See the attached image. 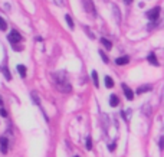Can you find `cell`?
I'll use <instances>...</instances> for the list:
<instances>
[{
    "label": "cell",
    "mask_w": 164,
    "mask_h": 157,
    "mask_svg": "<svg viewBox=\"0 0 164 157\" xmlns=\"http://www.w3.org/2000/svg\"><path fill=\"white\" fill-rule=\"evenodd\" d=\"M53 79H55L56 88L59 90V91H62V92H71V85H69V84H68V81H66L65 74H62V72L55 74V75H53Z\"/></svg>",
    "instance_id": "obj_1"
},
{
    "label": "cell",
    "mask_w": 164,
    "mask_h": 157,
    "mask_svg": "<svg viewBox=\"0 0 164 157\" xmlns=\"http://www.w3.org/2000/svg\"><path fill=\"white\" fill-rule=\"evenodd\" d=\"M160 12H161V9L158 7V6H156L154 9H151V10H148L147 12V17L150 20H157L158 16H160Z\"/></svg>",
    "instance_id": "obj_2"
},
{
    "label": "cell",
    "mask_w": 164,
    "mask_h": 157,
    "mask_svg": "<svg viewBox=\"0 0 164 157\" xmlns=\"http://www.w3.org/2000/svg\"><path fill=\"white\" fill-rule=\"evenodd\" d=\"M22 41V36H20V33L16 32V30H12L10 35H9V42L12 43V45H16L19 42Z\"/></svg>",
    "instance_id": "obj_3"
},
{
    "label": "cell",
    "mask_w": 164,
    "mask_h": 157,
    "mask_svg": "<svg viewBox=\"0 0 164 157\" xmlns=\"http://www.w3.org/2000/svg\"><path fill=\"white\" fill-rule=\"evenodd\" d=\"M7 144H9V141L6 137H1V138H0V150H1L3 154L7 153Z\"/></svg>",
    "instance_id": "obj_4"
},
{
    "label": "cell",
    "mask_w": 164,
    "mask_h": 157,
    "mask_svg": "<svg viewBox=\"0 0 164 157\" xmlns=\"http://www.w3.org/2000/svg\"><path fill=\"white\" fill-rule=\"evenodd\" d=\"M123 90H124V94H125V97H127V99H134V92L128 88V85H125V84H123Z\"/></svg>",
    "instance_id": "obj_5"
},
{
    "label": "cell",
    "mask_w": 164,
    "mask_h": 157,
    "mask_svg": "<svg viewBox=\"0 0 164 157\" xmlns=\"http://www.w3.org/2000/svg\"><path fill=\"white\" fill-rule=\"evenodd\" d=\"M128 61H130L128 56H121V58L115 59V64H117V65H125V64H128Z\"/></svg>",
    "instance_id": "obj_6"
},
{
    "label": "cell",
    "mask_w": 164,
    "mask_h": 157,
    "mask_svg": "<svg viewBox=\"0 0 164 157\" xmlns=\"http://www.w3.org/2000/svg\"><path fill=\"white\" fill-rule=\"evenodd\" d=\"M118 102H120L118 97H117L115 94H112V95L109 97V105H111V107H117V105H118Z\"/></svg>",
    "instance_id": "obj_7"
},
{
    "label": "cell",
    "mask_w": 164,
    "mask_h": 157,
    "mask_svg": "<svg viewBox=\"0 0 164 157\" xmlns=\"http://www.w3.org/2000/svg\"><path fill=\"white\" fill-rule=\"evenodd\" d=\"M83 6H85V9H86L88 12L95 13V10H94V7H92V1H91V0H85V1H83Z\"/></svg>",
    "instance_id": "obj_8"
},
{
    "label": "cell",
    "mask_w": 164,
    "mask_h": 157,
    "mask_svg": "<svg viewBox=\"0 0 164 157\" xmlns=\"http://www.w3.org/2000/svg\"><path fill=\"white\" fill-rule=\"evenodd\" d=\"M148 62L153 64L154 66H158V61H157V56L154 53H150V55H148Z\"/></svg>",
    "instance_id": "obj_9"
},
{
    "label": "cell",
    "mask_w": 164,
    "mask_h": 157,
    "mask_svg": "<svg viewBox=\"0 0 164 157\" xmlns=\"http://www.w3.org/2000/svg\"><path fill=\"white\" fill-rule=\"evenodd\" d=\"M17 71H19V74H20V76H22V78H25V76H26V66L17 65Z\"/></svg>",
    "instance_id": "obj_10"
},
{
    "label": "cell",
    "mask_w": 164,
    "mask_h": 157,
    "mask_svg": "<svg viewBox=\"0 0 164 157\" xmlns=\"http://www.w3.org/2000/svg\"><path fill=\"white\" fill-rule=\"evenodd\" d=\"M101 43H102L107 49H111V48H112V43L108 41V39H105V38H102V39H101Z\"/></svg>",
    "instance_id": "obj_11"
},
{
    "label": "cell",
    "mask_w": 164,
    "mask_h": 157,
    "mask_svg": "<svg viewBox=\"0 0 164 157\" xmlns=\"http://www.w3.org/2000/svg\"><path fill=\"white\" fill-rule=\"evenodd\" d=\"M105 85H107V88H112L114 87V81H112L111 76H105Z\"/></svg>",
    "instance_id": "obj_12"
},
{
    "label": "cell",
    "mask_w": 164,
    "mask_h": 157,
    "mask_svg": "<svg viewBox=\"0 0 164 157\" xmlns=\"http://www.w3.org/2000/svg\"><path fill=\"white\" fill-rule=\"evenodd\" d=\"M92 81H94V84H95V87L98 88V74H97V71H92Z\"/></svg>",
    "instance_id": "obj_13"
},
{
    "label": "cell",
    "mask_w": 164,
    "mask_h": 157,
    "mask_svg": "<svg viewBox=\"0 0 164 157\" xmlns=\"http://www.w3.org/2000/svg\"><path fill=\"white\" fill-rule=\"evenodd\" d=\"M150 90H151V87H150V85H147V87H140L138 90H137V94H143V92L150 91Z\"/></svg>",
    "instance_id": "obj_14"
},
{
    "label": "cell",
    "mask_w": 164,
    "mask_h": 157,
    "mask_svg": "<svg viewBox=\"0 0 164 157\" xmlns=\"http://www.w3.org/2000/svg\"><path fill=\"white\" fill-rule=\"evenodd\" d=\"M0 29L1 30H6L7 29V23H6V20L3 17H0Z\"/></svg>",
    "instance_id": "obj_15"
},
{
    "label": "cell",
    "mask_w": 164,
    "mask_h": 157,
    "mask_svg": "<svg viewBox=\"0 0 164 157\" xmlns=\"http://www.w3.org/2000/svg\"><path fill=\"white\" fill-rule=\"evenodd\" d=\"M66 23H68V25H69V27H71V29H74V20H72V17L69 16V15H66Z\"/></svg>",
    "instance_id": "obj_16"
},
{
    "label": "cell",
    "mask_w": 164,
    "mask_h": 157,
    "mask_svg": "<svg viewBox=\"0 0 164 157\" xmlns=\"http://www.w3.org/2000/svg\"><path fill=\"white\" fill-rule=\"evenodd\" d=\"M86 149H88V150L92 149V140H91V137L86 138Z\"/></svg>",
    "instance_id": "obj_17"
},
{
    "label": "cell",
    "mask_w": 164,
    "mask_h": 157,
    "mask_svg": "<svg viewBox=\"0 0 164 157\" xmlns=\"http://www.w3.org/2000/svg\"><path fill=\"white\" fill-rule=\"evenodd\" d=\"M99 55H101V58H102V61H104V62H108V58H107V55H105L104 52H99Z\"/></svg>",
    "instance_id": "obj_18"
},
{
    "label": "cell",
    "mask_w": 164,
    "mask_h": 157,
    "mask_svg": "<svg viewBox=\"0 0 164 157\" xmlns=\"http://www.w3.org/2000/svg\"><path fill=\"white\" fill-rule=\"evenodd\" d=\"M114 12H115V16H117V20L120 22V10H117V7L114 6Z\"/></svg>",
    "instance_id": "obj_19"
},
{
    "label": "cell",
    "mask_w": 164,
    "mask_h": 157,
    "mask_svg": "<svg viewBox=\"0 0 164 157\" xmlns=\"http://www.w3.org/2000/svg\"><path fill=\"white\" fill-rule=\"evenodd\" d=\"M0 116H1V117H6V116H7V113H6L3 108H0Z\"/></svg>",
    "instance_id": "obj_20"
},
{
    "label": "cell",
    "mask_w": 164,
    "mask_h": 157,
    "mask_svg": "<svg viewBox=\"0 0 164 157\" xmlns=\"http://www.w3.org/2000/svg\"><path fill=\"white\" fill-rule=\"evenodd\" d=\"M124 1H125V3H127V4H130V3H131L132 0H124Z\"/></svg>",
    "instance_id": "obj_21"
},
{
    "label": "cell",
    "mask_w": 164,
    "mask_h": 157,
    "mask_svg": "<svg viewBox=\"0 0 164 157\" xmlns=\"http://www.w3.org/2000/svg\"><path fill=\"white\" fill-rule=\"evenodd\" d=\"M0 107H3V99L0 98Z\"/></svg>",
    "instance_id": "obj_22"
},
{
    "label": "cell",
    "mask_w": 164,
    "mask_h": 157,
    "mask_svg": "<svg viewBox=\"0 0 164 157\" xmlns=\"http://www.w3.org/2000/svg\"><path fill=\"white\" fill-rule=\"evenodd\" d=\"M75 157H78V156H75Z\"/></svg>",
    "instance_id": "obj_23"
}]
</instances>
